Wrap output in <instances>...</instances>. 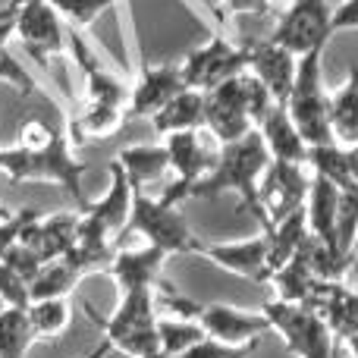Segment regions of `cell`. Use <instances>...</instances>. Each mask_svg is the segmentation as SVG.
Returning a JSON list of instances; mask_svg holds the SVG:
<instances>
[{"label": "cell", "mask_w": 358, "mask_h": 358, "mask_svg": "<svg viewBox=\"0 0 358 358\" xmlns=\"http://www.w3.org/2000/svg\"><path fill=\"white\" fill-rule=\"evenodd\" d=\"M267 167H271V151H267L261 132L252 129L239 142H227L217 148V161L210 173L192 185L189 198H214L223 192H236L239 210L252 214L261 223V229H271V217L261 204V179H264Z\"/></svg>", "instance_id": "1"}, {"label": "cell", "mask_w": 358, "mask_h": 358, "mask_svg": "<svg viewBox=\"0 0 358 358\" xmlns=\"http://www.w3.org/2000/svg\"><path fill=\"white\" fill-rule=\"evenodd\" d=\"M69 132H60L44 148H0V173L13 182H54L73 198L76 210L88 208V198L82 192V176L92 170V164L79 161L73 155Z\"/></svg>", "instance_id": "2"}, {"label": "cell", "mask_w": 358, "mask_h": 358, "mask_svg": "<svg viewBox=\"0 0 358 358\" xmlns=\"http://www.w3.org/2000/svg\"><path fill=\"white\" fill-rule=\"evenodd\" d=\"M277 104L264 82L255 73H242L204 92V129L217 145L239 142L252 129H258L267 110Z\"/></svg>", "instance_id": "3"}, {"label": "cell", "mask_w": 358, "mask_h": 358, "mask_svg": "<svg viewBox=\"0 0 358 358\" xmlns=\"http://www.w3.org/2000/svg\"><path fill=\"white\" fill-rule=\"evenodd\" d=\"M82 311L94 327L104 330V343L113 352L129 358H148L161 352V336H157V299L155 289H132L123 292L117 311L110 317H101L88 302H82Z\"/></svg>", "instance_id": "4"}, {"label": "cell", "mask_w": 358, "mask_h": 358, "mask_svg": "<svg viewBox=\"0 0 358 358\" xmlns=\"http://www.w3.org/2000/svg\"><path fill=\"white\" fill-rule=\"evenodd\" d=\"M324 50L327 48H315L305 57H299V73L292 82L289 101H286V110H289L296 129L302 132V138L317 148V145H336L334 138V126H330V92L324 88Z\"/></svg>", "instance_id": "5"}, {"label": "cell", "mask_w": 358, "mask_h": 358, "mask_svg": "<svg viewBox=\"0 0 358 358\" xmlns=\"http://www.w3.org/2000/svg\"><path fill=\"white\" fill-rule=\"evenodd\" d=\"M129 233H142L148 245L161 248L167 255H198L204 245V239L195 236V229L185 223L176 204L151 198L145 192H132V210L120 236Z\"/></svg>", "instance_id": "6"}, {"label": "cell", "mask_w": 358, "mask_h": 358, "mask_svg": "<svg viewBox=\"0 0 358 358\" xmlns=\"http://www.w3.org/2000/svg\"><path fill=\"white\" fill-rule=\"evenodd\" d=\"M261 311L292 358H336V336L317 308L273 299Z\"/></svg>", "instance_id": "7"}, {"label": "cell", "mask_w": 358, "mask_h": 358, "mask_svg": "<svg viewBox=\"0 0 358 358\" xmlns=\"http://www.w3.org/2000/svg\"><path fill=\"white\" fill-rule=\"evenodd\" d=\"M334 38V6L327 0H292L280 13L271 31V41L305 57L315 48H327Z\"/></svg>", "instance_id": "8"}, {"label": "cell", "mask_w": 358, "mask_h": 358, "mask_svg": "<svg viewBox=\"0 0 358 358\" xmlns=\"http://www.w3.org/2000/svg\"><path fill=\"white\" fill-rule=\"evenodd\" d=\"M248 63H252V44L248 41H227V38H210L208 44L189 50L182 57V79L189 88H198V92H210L220 82L233 79V76L248 73Z\"/></svg>", "instance_id": "9"}, {"label": "cell", "mask_w": 358, "mask_h": 358, "mask_svg": "<svg viewBox=\"0 0 358 358\" xmlns=\"http://www.w3.org/2000/svg\"><path fill=\"white\" fill-rule=\"evenodd\" d=\"M16 38L25 54L44 69L50 66V57H63L69 50V25L63 22L50 0H29L16 13Z\"/></svg>", "instance_id": "10"}, {"label": "cell", "mask_w": 358, "mask_h": 358, "mask_svg": "<svg viewBox=\"0 0 358 358\" xmlns=\"http://www.w3.org/2000/svg\"><path fill=\"white\" fill-rule=\"evenodd\" d=\"M164 145H167L170 170L176 173V179L167 185V192L161 195V201L176 204V208H179L182 201H189L192 185L201 182V179L210 173V167H214V161H217V148H220V145L208 148L198 129L173 132V136L164 138Z\"/></svg>", "instance_id": "11"}, {"label": "cell", "mask_w": 358, "mask_h": 358, "mask_svg": "<svg viewBox=\"0 0 358 358\" xmlns=\"http://www.w3.org/2000/svg\"><path fill=\"white\" fill-rule=\"evenodd\" d=\"M305 217H308V233L340 261L343 267L352 264V258L340 252V236H336V227H340V185L330 182L327 176L315 173L308 185V198H305Z\"/></svg>", "instance_id": "12"}, {"label": "cell", "mask_w": 358, "mask_h": 358, "mask_svg": "<svg viewBox=\"0 0 358 358\" xmlns=\"http://www.w3.org/2000/svg\"><path fill=\"white\" fill-rule=\"evenodd\" d=\"M182 88L189 85L182 79V66L179 63H161V66L142 63L138 79L129 94V104H126V120H151Z\"/></svg>", "instance_id": "13"}, {"label": "cell", "mask_w": 358, "mask_h": 358, "mask_svg": "<svg viewBox=\"0 0 358 358\" xmlns=\"http://www.w3.org/2000/svg\"><path fill=\"white\" fill-rule=\"evenodd\" d=\"M308 185L311 179L305 176V167L271 161L264 179H261V204H264L267 217H271V227L277 220H283V217H289L292 210L305 208Z\"/></svg>", "instance_id": "14"}, {"label": "cell", "mask_w": 358, "mask_h": 358, "mask_svg": "<svg viewBox=\"0 0 358 358\" xmlns=\"http://www.w3.org/2000/svg\"><path fill=\"white\" fill-rule=\"evenodd\" d=\"M198 255L208 258L210 264L236 273V277H245L252 283H271L264 233L255 236V239H242V242H204Z\"/></svg>", "instance_id": "15"}, {"label": "cell", "mask_w": 358, "mask_h": 358, "mask_svg": "<svg viewBox=\"0 0 358 358\" xmlns=\"http://www.w3.org/2000/svg\"><path fill=\"white\" fill-rule=\"evenodd\" d=\"M252 44V63H248V73H255L264 88L271 92V98L277 104H286L292 92V82L299 73V57L292 50L273 44L271 38H248Z\"/></svg>", "instance_id": "16"}, {"label": "cell", "mask_w": 358, "mask_h": 358, "mask_svg": "<svg viewBox=\"0 0 358 358\" xmlns=\"http://www.w3.org/2000/svg\"><path fill=\"white\" fill-rule=\"evenodd\" d=\"M198 324L210 340L229 343V346H242V343L261 340L264 334H271V321L264 317V311H242L233 305H204Z\"/></svg>", "instance_id": "17"}, {"label": "cell", "mask_w": 358, "mask_h": 358, "mask_svg": "<svg viewBox=\"0 0 358 358\" xmlns=\"http://www.w3.org/2000/svg\"><path fill=\"white\" fill-rule=\"evenodd\" d=\"M170 255L161 252L155 245L145 248H123L113 255V264L107 271V277L120 286V292H132V289H155L164 280V261Z\"/></svg>", "instance_id": "18"}, {"label": "cell", "mask_w": 358, "mask_h": 358, "mask_svg": "<svg viewBox=\"0 0 358 358\" xmlns=\"http://www.w3.org/2000/svg\"><path fill=\"white\" fill-rule=\"evenodd\" d=\"M308 305L321 311L336 340H349L358 330V289L343 280H317Z\"/></svg>", "instance_id": "19"}, {"label": "cell", "mask_w": 358, "mask_h": 358, "mask_svg": "<svg viewBox=\"0 0 358 358\" xmlns=\"http://www.w3.org/2000/svg\"><path fill=\"white\" fill-rule=\"evenodd\" d=\"M261 138H264L267 151H271V161L280 164H299V167H308V151L311 145L302 138V132L296 129L286 104H273L267 110V117L258 126Z\"/></svg>", "instance_id": "20"}, {"label": "cell", "mask_w": 358, "mask_h": 358, "mask_svg": "<svg viewBox=\"0 0 358 358\" xmlns=\"http://www.w3.org/2000/svg\"><path fill=\"white\" fill-rule=\"evenodd\" d=\"M76 233H79V210H66V214L60 210L50 217H38L25 229L22 242L41 255L44 264H50V261H60L76 245Z\"/></svg>", "instance_id": "21"}, {"label": "cell", "mask_w": 358, "mask_h": 358, "mask_svg": "<svg viewBox=\"0 0 358 358\" xmlns=\"http://www.w3.org/2000/svg\"><path fill=\"white\" fill-rule=\"evenodd\" d=\"M157 136H173V132H185V129H201L204 126V92L198 88H182L179 94L167 101L161 110L151 117Z\"/></svg>", "instance_id": "22"}, {"label": "cell", "mask_w": 358, "mask_h": 358, "mask_svg": "<svg viewBox=\"0 0 358 358\" xmlns=\"http://www.w3.org/2000/svg\"><path fill=\"white\" fill-rule=\"evenodd\" d=\"M117 161L123 164L132 192H145V185L161 182L170 170L167 145H132V148L120 151Z\"/></svg>", "instance_id": "23"}, {"label": "cell", "mask_w": 358, "mask_h": 358, "mask_svg": "<svg viewBox=\"0 0 358 358\" xmlns=\"http://www.w3.org/2000/svg\"><path fill=\"white\" fill-rule=\"evenodd\" d=\"M264 239H267V271L271 277L292 258V255L302 248V242L308 239V217L302 210H292L289 217L277 220L271 229H264Z\"/></svg>", "instance_id": "24"}, {"label": "cell", "mask_w": 358, "mask_h": 358, "mask_svg": "<svg viewBox=\"0 0 358 358\" xmlns=\"http://www.w3.org/2000/svg\"><path fill=\"white\" fill-rule=\"evenodd\" d=\"M330 126H334L336 145L343 148L358 145V63L349 66L346 85L330 94Z\"/></svg>", "instance_id": "25"}, {"label": "cell", "mask_w": 358, "mask_h": 358, "mask_svg": "<svg viewBox=\"0 0 358 358\" xmlns=\"http://www.w3.org/2000/svg\"><path fill=\"white\" fill-rule=\"evenodd\" d=\"M317 273L315 264L308 261L305 248H299L283 267L271 277V283L277 286V299L283 302H296V305H308L311 296H315V286H317Z\"/></svg>", "instance_id": "26"}, {"label": "cell", "mask_w": 358, "mask_h": 358, "mask_svg": "<svg viewBox=\"0 0 358 358\" xmlns=\"http://www.w3.org/2000/svg\"><path fill=\"white\" fill-rule=\"evenodd\" d=\"M126 126V107L120 104H98V101H85L79 113H76L73 126H69V138L73 145H82L85 138H107Z\"/></svg>", "instance_id": "27"}, {"label": "cell", "mask_w": 358, "mask_h": 358, "mask_svg": "<svg viewBox=\"0 0 358 358\" xmlns=\"http://www.w3.org/2000/svg\"><path fill=\"white\" fill-rule=\"evenodd\" d=\"M35 340L38 334L29 321V308L0 311V358H25Z\"/></svg>", "instance_id": "28"}, {"label": "cell", "mask_w": 358, "mask_h": 358, "mask_svg": "<svg viewBox=\"0 0 358 358\" xmlns=\"http://www.w3.org/2000/svg\"><path fill=\"white\" fill-rule=\"evenodd\" d=\"M157 336H161V355L176 358L195 343L208 340L204 327L198 321H185V317H157Z\"/></svg>", "instance_id": "29"}, {"label": "cell", "mask_w": 358, "mask_h": 358, "mask_svg": "<svg viewBox=\"0 0 358 358\" xmlns=\"http://www.w3.org/2000/svg\"><path fill=\"white\" fill-rule=\"evenodd\" d=\"M69 317H73V311H69L66 299H38L29 305V321L38 340H57L60 334H66Z\"/></svg>", "instance_id": "30"}, {"label": "cell", "mask_w": 358, "mask_h": 358, "mask_svg": "<svg viewBox=\"0 0 358 358\" xmlns=\"http://www.w3.org/2000/svg\"><path fill=\"white\" fill-rule=\"evenodd\" d=\"M79 280L82 277L63 258L50 261V264H44L41 273L31 280V302H38V299H66Z\"/></svg>", "instance_id": "31"}, {"label": "cell", "mask_w": 358, "mask_h": 358, "mask_svg": "<svg viewBox=\"0 0 358 358\" xmlns=\"http://www.w3.org/2000/svg\"><path fill=\"white\" fill-rule=\"evenodd\" d=\"M50 3H54V10L60 13L69 29L82 31V29H92L101 13H107L110 6L123 3V0H50Z\"/></svg>", "instance_id": "32"}, {"label": "cell", "mask_w": 358, "mask_h": 358, "mask_svg": "<svg viewBox=\"0 0 358 358\" xmlns=\"http://www.w3.org/2000/svg\"><path fill=\"white\" fill-rule=\"evenodd\" d=\"M336 236H340V252L346 258H355L352 245L358 236V182L340 189V227H336Z\"/></svg>", "instance_id": "33"}, {"label": "cell", "mask_w": 358, "mask_h": 358, "mask_svg": "<svg viewBox=\"0 0 358 358\" xmlns=\"http://www.w3.org/2000/svg\"><path fill=\"white\" fill-rule=\"evenodd\" d=\"M261 340H252V343H242V346H229V343H220V340H201L195 343L192 349H185L182 355L176 358H252L258 352Z\"/></svg>", "instance_id": "34"}, {"label": "cell", "mask_w": 358, "mask_h": 358, "mask_svg": "<svg viewBox=\"0 0 358 358\" xmlns=\"http://www.w3.org/2000/svg\"><path fill=\"white\" fill-rule=\"evenodd\" d=\"M0 299L6 308H29L31 305V286L22 273H16L10 264L0 261Z\"/></svg>", "instance_id": "35"}, {"label": "cell", "mask_w": 358, "mask_h": 358, "mask_svg": "<svg viewBox=\"0 0 358 358\" xmlns=\"http://www.w3.org/2000/svg\"><path fill=\"white\" fill-rule=\"evenodd\" d=\"M38 217H41V214H38L35 208H25V210H19V214L0 217V258H3V255L10 252L16 242H22L25 229H29Z\"/></svg>", "instance_id": "36"}, {"label": "cell", "mask_w": 358, "mask_h": 358, "mask_svg": "<svg viewBox=\"0 0 358 358\" xmlns=\"http://www.w3.org/2000/svg\"><path fill=\"white\" fill-rule=\"evenodd\" d=\"M0 261H3V264H10L16 273H22V277L29 280V286H31V280H35L38 273H41V267H44L41 255H38L31 245H25V242H16V245H13Z\"/></svg>", "instance_id": "37"}, {"label": "cell", "mask_w": 358, "mask_h": 358, "mask_svg": "<svg viewBox=\"0 0 358 358\" xmlns=\"http://www.w3.org/2000/svg\"><path fill=\"white\" fill-rule=\"evenodd\" d=\"M57 136V129H50L41 120H25L19 129V148H44L50 138Z\"/></svg>", "instance_id": "38"}, {"label": "cell", "mask_w": 358, "mask_h": 358, "mask_svg": "<svg viewBox=\"0 0 358 358\" xmlns=\"http://www.w3.org/2000/svg\"><path fill=\"white\" fill-rule=\"evenodd\" d=\"M340 31H358V0H343L334 6V35Z\"/></svg>", "instance_id": "39"}, {"label": "cell", "mask_w": 358, "mask_h": 358, "mask_svg": "<svg viewBox=\"0 0 358 358\" xmlns=\"http://www.w3.org/2000/svg\"><path fill=\"white\" fill-rule=\"evenodd\" d=\"M223 10L233 16H267L271 0H223Z\"/></svg>", "instance_id": "40"}, {"label": "cell", "mask_w": 358, "mask_h": 358, "mask_svg": "<svg viewBox=\"0 0 358 358\" xmlns=\"http://www.w3.org/2000/svg\"><path fill=\"white\" fill-rule=\"evenodd\" d=\"M346 161H349V170H352V179L358 182V145L346 148Z\"/></svg>", "instance_id": "41"}, {"label": "cell", "mask_w": 358, "mask_h": 358, "mask_svg": "<svg viewBox=\"0 0 358 358\" xmlns=\"http://www.w3.org/2000/svg\"><path fill=\"white\" fill-rule=\"evenodd\" d=\"M113 352V349L110 346H107V343H101V346L98 349H94V352L92 355H85V358H107V355H110Z\"/></svg>", "instance_id": "42"}, {"label": "cell", "mask_w": 358, "mask_h": 358, "mask_svg": "<svg viewBox=\"0 0 358 358\" xmlns=\"http://www.w3.org/2000/svg\"><path fill=\"white\" fill-rule=\"evenodd\" d=\"M346 343H349V349H352V358H358V330H355L352 336H349Z\"/></svg>", "instance_id": "43"}, {"label": "cell", "mask_w": 358, "mask_h": 358, "mask_svg": "<svg viewBox=\"0 0 358 358\" xmlns=\"http://www.w3.org/2000/svg\"><path fill=\"white\" fill-rule=\"evenodd\" d=\"M352 255H358V236H355V245H352Z\"/></svg>", "instance_id": "44"}, {"label": "cell", "mask_w": 358, "mask_h": 358, "mask_svg": "<svg viewBox=\"0 0 358 358\" xmlns=\"http://www.w3.org/2000/svg\"><path fill=\"white\" fill-rule=\"evenodd\" d=\"M148 358H167V355H161V352H157V355H148Z\"/></svg>", "instance_id": "45"}, {"label": "cell", "mask_w": 358, "mask_h": 358, "mask_svg": "<svg viewBox=\"0 0 358 358\" xmlns=\"http://www.w3.org/2000/svg\"><path fill=\"white\" fill-rule=\"evenodd\" d=\"M3 308H6V305H3V299H0V311H3Z\"/></svg>", "instance_id": "46"}]
</instances>
